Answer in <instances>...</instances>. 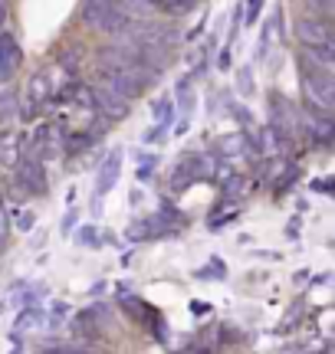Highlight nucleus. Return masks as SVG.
<instances>
[{
	"label": "nucleus",
	"instance_id": "obj_1",
	"mask_svg": "<svg viewBox=\"0 0 335 354\" xmlns=\"http://www.w3.org/2000/svg\"><path fill=\"white\" fill-rule=\"evenodd\" d=\"M82 24L89 30H99V33L122 37L132 20L116 7V0H82Z\"/></svg>",
	"mask_w": 335,
	"mask_h": 354
},
{
	"label": "nucleus",
	"instance_id": "obj_2",
	"mask_svg": "<svg viewBox=\"0 0 335 354\" xmlns=\"http://www.w3.org/2000/svg\"><path fill=\"white\" fill-rule=\"evenodd\" d=\"M296 39L302 46H323V43H332L335 39V30L329 20H323V17H299Z\"/></svg>",
	"mask_w": 335,
	"mask_h": 354
},
{
	"label": "nucleus",
	"instance_id": "obj_3",
	"mask_svg": "<svg viewBox=\"0 0 335 354\" xmlns=\"http://www.w3.org/2000/svg\"><path fill=\"white\" fill-rule=\"evenodd\" d=\"M17 184L24 190H30V194H46V187H50V180H46V167H43V161L39 158H33V154H24L20 158V165H17Z\"/></svg>",
	"mask_w": 335,
	"mask_h": 354
},
{
	"label": "nucleus",
	"instance_id": "obj_4",
	"mask_svg": "<svg viewBox=\"0 0 335 354\" xmlns=\"http://www.w3.org/2000/svg\"><path fill=\"white\" fill-rule=\"evenodd\" d=\"M92 92H96V109H99V115H105L109 122H118V118H125V115L132 112V102L122 99L118 92H112V88L102 86V82H96Z\"/></svg>",
	"mask_w": 335,
	"mask_h": 354
},
{
	"label": "nucleus",
	"instance_id": "obj_5",
	"mask_svg": "<svg viewBox=\"0 0 335 354\" xmlns=\"http://www.w3.org/2000/svg\"><path fill=\"white\" fill-rule=\"evenodd\" d=\"M302 128H306V135H309L316 145H332L335 141V115H329V112H312V109H306Z\"/></svg>",
	"mask_w": 335,
	"mask_h": 354
},
{
	"label": "nucleus",
	"instance_id": "obj_6",
	"mask_svg": "<svg viewBox=\"0 0 335 354\" xmlns=\"http://www.w3.org/2000/svg\"><path fill=\"white\" fill-rule=\"evenodd\" d=\"M118 171H122V151H112L99 167V180H96V197H105L109 190L118 184Z\"/></svg>",
	"mask_w": 335,
	"mask_h": 354
},
{
	"label": "nucleus",
	"instance_id": "obj_7",
	"mask_svg": "<svg viewBox=\"0 0 335 354\" xmlns=\"http://www.w3.org/2000/svg\"><path fill=\"white\" fill-rule=\"evenodd\" d=\"M116 7L125 17H129L132 24H148V17H155L161 10V0H116Z\"/></svg>",
	"mask_w": 335,
	"mask_h": 354
},
{
	"label": "nucleus",
	"instance_id": "obj_8",
	"mask_svg": "<svg viewBox=\"0 0 335 354\" xmlns=\"http://www.w3.org/2000/svg\"><path fill=\"white\" fill-rule=\"evenodd\" d=\"M53 95V82L46 73H33L30 76V82H26V105H33V109H39V105H46Z\"/></svg>",
	"mask_w": 335,
	"mask_h": 354
},
{
	"label": "nucleus",
	"instance_id": "obj_9",
	"mask_svg": "<svg viewBox=\"0 0 335 354\" xmlns=\"http://www.w3.org/2000/svg\"><path fill=\"white\" fill-rule=\"evenodd\" d=\"M99 315L92 312V308H82V312H76V315L69 318V328H73V335H79V338H96L99 335Z\"/></svg>",
	"mask_w": 335,
	"mask_h": 354
},
{
	"label": "nucleus",
	"instance_id": "obj_10",
	"mask_svg": "<svg viewBox=\"0 0 335 354\" xmlns=\"http://www.w3.org/2000/svg\"><path fill=\"white\" fill-rule=\"evenodd\" d=\"M96 138H99L96 131L82 128V131H76V135H69V138H66V151L69 154H86L92 145H96Z\"/></svg>",
	"mask_w": 335,
	"mask_h": 354
},
{
	"label": "nucleus",
	"instance_id": "obj_11",
	"mask_svg": "<svg viewBox=\"0 0 335 354\" xmlns=\"http://www.w3.org/2000/svg\"><path fill=\"white\" fill-rule=\"evenodd\" d=\"M79 59H82L79 43H76V46H63V50L56 53V63H60V69H63V73H69V76H76V73H79Z\"/></svg>",
	"mask_w": 335,
	"mask_h": 354
},
{
	"label": "nucleus",
	"instance_id": "obj_12",
	"mask_svg": "<svg viewBox=\"0 0 335 354\" xmlns=\"http://www.w3.org/2000/svg\"><path fill=\"white\" fill-rule=\"evenodd\" d=\"M73 95H76V109H82V112H99V109H96V92H92V86H76V92H73Z\"/></svg>",
	"mask_w": 335,
	"mask_h": 354
},
{
	"label": "nucleus",
	"instance_id": "obj_13",
	"mask_svg": "<svg viewBox=\"0 0 335 354\" xmlns=\"http://www.w3.org/2000/svg\"><path fill=\"white\" fill-rule=\"evenodd\" d=\"M17 109H20V105H17V92H13V88H3V92H0V118H3V122L13 118Z\"/></svg>",
	"mask_w": 335,
	"mask_h": 354
},
{
	"label": "nucleus",
	"instance_id": "obj_14",
	"mask_svg": "<svg viewBox=\"0 0 335 354\" xmlns=\"http://www.w3.org/2000/svg\"><path fill=\"white\" fill-rule=\"evenodd\" d=\"M244 145H246L244 135H237V138H233V135H227V138H220V154H237Z\"/></svg>",
	"mask_w": 335,
	"mask_h": 354
},
{
	"label": "nucleus",
	"instance_id": "obj_15",
	"mask_svg": "<svg viewBox=\"0 0 335 354\" xmlns=\"http://www.w3.org/2000/svg\"><path fill=\"white\" fill-rule=\"evenodd\" d=\"M17 69H20V63H17V59H7V56H0V86H7Z\"/></svg>",
	"mask_w": 335,
	"mask_h": 354
},
{
	"label": "nucleus",
	"instance_id": "obj_16",
	"mask_svg": "<svg viewBox=\"0 0 335 354\" xmlns=\"http://www.w3.org/2000/svg\"><path fill=\"white\" fill-rule=\"evenodd\" d=\"M152 115H155L158 122H171V102H168V99H155V102H152Z\"/></svg>",
	"mask_w": 335,
	"mask_h": 354
},
{
	"label": "nucleus",
	"instance_id": "obj_17",
	"mask_svg": "<svg viewBox=\"0 0 335 354\" xmlns=\"http://www.w3.org/2000/svg\"><path fill=\"white\" fill-rule=\"evenodd\" d=\"M33 223H37V216L30 214V210L17 214V230H20V233H30V230H33Z\"/></svg>",
	"mask_w": 335,
	"mask_h": 354
},
{
	"label": "nucleus",
	"instance_id": "obj_18",
	"mask_svg": "<svg viewBox=\"0 0 335 354\" xmlns=\"http://www.w3.org/2000/svg\"><path fill=\"white\" fill-rule=\"evenodd\" d=\"M240 88H244V92H250V88H253V79H250V69H244V73H240Z\"/></svg>",
	"mask_w": 335,
	"mask_h": 354
},
{
	"label": "nucleus",
	"instance_id": "obj_19",
	"mask_svg": "<svg viewBox=\"0 0 335 354\" xmlns=\"http://www.w3.org/2000/svg\"><path fill=\"white\" fill-rule=\"evenodd\" d=\"M79 243H96V230L92 227H86L82 233H79Z\"/></svg>",
	"mask_w": 335,
	"mask_h": 354
},
{
	"label": "nucleus",
	"instance_id": "obj_20",
	"mask_svg": "<svg viewBox=\"0 0 335 354\" xmlns=\"http://www.w3.org/2000/svg\"><path fill=\"white\" fill-rule=\"evenodd\" d=\"M191 312L194 315H207V312H210V305L207 302H191Z\"/></svg>",
	"mask_w": 335,
	"mask_h": 354
},
{
	"label": "nucleus",
	"instance_id": "obj_21",
	"mask_svg": "<svg viewBox=\"0 0 335 354\" xmlns=\"http://www.w3.org/2000/svg\"><path fill=\"white\" fill-rule=\"evenodd\" d=\"M53 315H56V318L66 315V305H63V302H56V305H53Z\"/></svg>",
	"mask_w": 335,
	"mask_h": 354
},
{
	"label": "nucleus",
	"instance_id": "obj_22",
	"mask_svg": "<svg viewBox=\"0 0 335 354\" xmlns=\"http://www.w3.org/2000/svg\"><path fill=\"white\" fill-rule=\"evenodd\" d=\"M3 20H7V7L0 3V33H3Z\"/></svg>",
	"mask_w": 335,
	"mask_h": 354
}]
</instances>
